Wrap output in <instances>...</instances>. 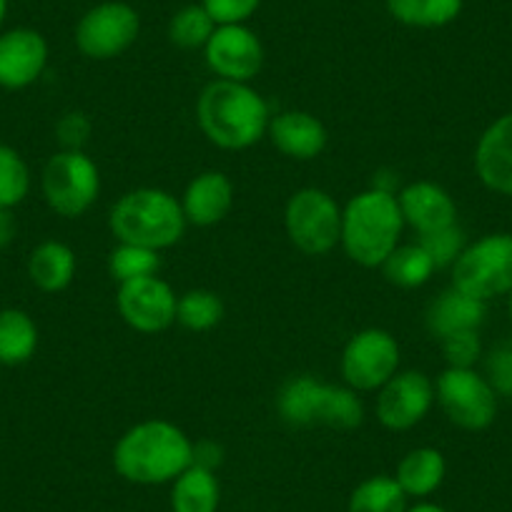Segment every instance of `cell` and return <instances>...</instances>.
<instances>
[{
	"label": "cell",
	"mask_w": 512,
	"mask_h": 512,
	"mask_svg": "<svg viewBox=\"0 0 512 512\" xmlns=\"http://www.w3.org/2000/svg\"><path fill=\"white\" fill-rule=\"evenodd\" d=\"M48 66V43L33 28L0 33V88L21 91L33 86Z\"/></svg>",
	"instance_id": "9a60e30c"
},
{
	"label": "cell",
	"mask_w": 512,
	"mask_h": 512,
	"mask_svg": "<svg viewBox=\"0 0 512 512\" xmlns=\"http://www.w3.org/2000/svg\"><path fill=\"white\" fill-rule=\"evenodd\" d=\"M482 322H485V304L457 292L455 287L442 292L427 309V329L437 342L450 334L480 329Z\"/></svg>",
	"instance_id": "ffe728a7"
},
{
	"label": "cell",
	"mask_w": 512,
	"mask_h": 512,
	"mask_svg": "<svg viewBox=\"0 0 512 512\" xmlns=\"http://www.w3.org/2000/svg\"><path fill=\"white\" fill-rule=\"evenodd\" d=\"M435 405V382L425 372H397L377 390V420L392 432H405L420 425Z\"/></svg>",
	"instance_id": "4fadbf2b"
},
{
	"label": "cell",
	"mask_w": 512,
	"mask_h": 512,
	"mask_svg": "<svg viewBox=\"0 0 512 512\" xmlns=\"http://www.w3.org/2000/svg\"><path fill=\"white\" fill-rule=\"evenodd\" d=\"M224 319V302L209 289H191L176 304V322L189 332H209Z\"/></svg>",
	"instance_id": "83f0119b"
},
{
	"label": "cell",
	"mask_w": 512,
	"mask_h": 512,
	"mask_svg": "<svg viewBox=\"0 0 512 512\" xmlns=\"http://www.w3.org/2000/svg\"><path fill=\"white\" fill-rule=\"evenodd\" d=\"M16 234L18 221L13 216V209H0V249H8L16 241Z\"/></svg>",
	"instance_id": "74e56055"
},
{
	"label": "cell",
	"mask_w": 512,
	"mask_h": 512,
	"mask_svg": "<svg viewBox=\"0 0 512 512\" xmlns=\"http://www.w3.org/2000/svg\"><path fill=\"white\" fill-rule=\"evenodd\" d=\"M56 136L66 151H83V144L91 136V121L83 113H66L56 123Z\"/></svg>",
	"instance_id": "d590c367"
},
{
	"label": "cell",
	"mask_w": 512,
	"mask_h": 512,
	"mask_svg": "<svg viewBox=\"0 0 512 512\" xmlns=\"http://www.w3.org/2000/svg\"><path fill=\"white\" fill-rule=\"evenodd\" d=\"M405 226L417 234H432L437 229L457 224V204L450 191L435 181H412L397 194Z\"/></svg>",
	"instance_id": "e0dca14e"
},
{
	"label": "cell",
	"mask_w": 512,
	"mask_h": 512,
	"mask_svg": "<svg viewBox=\"0 0 512 512\" xmlns=\"http://www.w3.org/2000/svg\"><path fill=\"white\" fill-rule=\"evenodd\" d=\"M234 206V184L221 171H204L194 176L181 196L186 224L216 226Z\"/></svg>",
	"instance_id": "d6986e66"
},
{
	"label": "cell",
	"mask_w": 512,
	"mask_h": 512,
	"mask_svg": "<svg viewBox=\"0 0 512 512\" xmlns=\"http://www.w3.org/2000/svg\"><path fill=\"white\" fill-rule=\"evenodd\" d=\"M46 204L63 219H78L101 194V171L83 151L61 149L46 161L41 174Z\"/></svg>",
	"instance_id": "52a82bcc"
},
{
	"label": "cell",
	"mask_w": 512,
	"mask_h": 512,
	"mask_svg": "<svg viewBox=\"0 0 512 512\" xmlns=\"http://www.w3.org/2000/svg\"><path fill=\"white\" fill-rule=\"evenodd\" d=\"M194 465V442L169 420H144L113 447V467L134 485H166Z\"/></svg>",
	"instance_id": "6da1fadb"
},
{
	"label": "cell",
	"mask_w": 512,
	"mask_h": 512,
	"mask_svg": "<svg viewBox=\"0 0 512 512\" xmlns=\"http://www.w3.org/2000/svg\"><path fill=\"white\" fill-rule=\"evenodd\" d=\"M475 174L487 189L512 199V111L495 118L477 139Z\"/></svg>",
	"instance_id": "2e32d148"
},
{
	"label": "cell",
	"mask_w": 512,
	"mask_h": 512,
	"mask_svg": "<svg viewBox=\"0 0 512 512\" xmlns=\"http://www.w3.org/2000/svg\"><path fill=\"white\" fill-rule=\"evenodd\" d=\"M465 0H387V11L397 23L410 28L450 26L462 13Z\"/></svg>",
	"instance_id": "484cf974"
},
{
	"label": "cell",
	"mask_w": 512,
	"mask_h": 512,
	"mask_svg": "<svg viewBox=\"0 0 512 512\" xmlns=\"http://www.w3.org/2000/svg\"><path fill=\"white\" fill-rule=\"evenodd\" d=\"M487 382L497 395L512 397V342L497 344L487 357Z\"/></svg>",
	"instance_id": "e575fe53"
},
{
	"label": "cell",
	"mask_w": 512,
	"mask_h": 512,
	"mask_svg": "<svg viewBox=\"0 0 512 512\" xmlns=\"http://www.w3.org/2000/svg\"><path fill=\"white\" fill-rule=\"evenodd\" d=\"M216 21L209 16L204 6H184L176 11L169 21V41L184 51H196L209 43L214 36Z\"/></svg>",
	"instance_id": "f1b7e54d"
},
{
	"label": "cell",
	"mask_w": 512,
	"mask_h": 512,
	"mask_svg": "<svg viewBox=\"0 0 512 512\" xmlns=\"http://www.w3.org/2000/svg\"><path fill=\"white\" fill-rule=\"evenodd\" d=\"M274 149L294 161H312L327 149V128L309 111H282L267 128Z\"/></svg>",
	"instance_id": "ac0fdd59"
},
{
	"label": "cell",
	"mask_w": 512,
	"mask_h": 512,
	"mask_svg": "<svg viewBox=\"0 0 512 512\" xmlns=\"http://www.w3.org/2000/svg\"><path fill=\"white\" fill-rule=\"evenodd\" d=\"M407 512H447L445 507L435 505V502H417V505L407 507Z\"/></svg>",
	"instance_id": "f35d334b"
},
{
	"label": "cell",
	"mask_w": 512,
	"mask_h": 512,
	"mask_svg": "<svg viewBox=\"0 0 512 512\" xmlns=\"http://www.w3.org/2000/svg\"><path fill=\"white\" fill-rule=\"evenodd\" d=\"M196 121L201 134L224 151H244L267 136V101L249 83L214 78L206 83L196 101Z\"/></svg>",
	"instance_id": "7a4b0ae2"
},
{
	"label": "cell",
	"mask_w": 512,
	"mask_h": 512,
	"mask_svg": "<svg viewBox=\"0 0 512 512\" xmlns=\"http://www.w3.org/2000/svg\"><path fill=\"white\" fill-rule=\"evenodd\" d=\"M206 66L221 81L249 83L264 66V46L244 23L216 26L214 36L204 46Z\"/></svg>",
	"instance_id": "5bb4252c"
},
{
	"label": "cell",
	"mask_w": 512,
	"mask_h": 512,
	"mask_svg": "<svg viewBox=\"0 0 512 512\" xmlns=\"http://www.w3.org/2000/svg\"><path fill=\"white\" fill-rule=\"evenodd\" d=\"M141 18L123 0H106L83 13L76 26V46L91 61H111L134 46Z\"/></svg>",
	"instance_id": "8fae6325"
},
{
	"label": "cell",
	"mask_w": 512,
	"mask_h": 512,
	"mask_svg": "<svg viewBox=\"0 0 512 512\" xmlns=\"http://www.w3.org/2000/svg\"><path fill=\"white\" fill-rule=\"evenodd\" d=\"M440 347L447 359V367H475L477 359L482 357L480 329L450 334V337L440 339Z\"/></svg>",
	"instance_id": "d6a6232c"
},
{
	"label": "cell",
	"mask_w": 512,
	"mask_h": 512,
	"mask_svg": "<svg viewBox=\"0 0 512 512\" xmlns=\"http://www.w3.org/2000/svg\"><path fill=\"white\" fill-rule=\"evenodd\" d=\"M284 229L294 249L307 256H324L342 241V206L317 186L299 189L287 201Z\"/></svg>",
	"instance_id": "ba28073f"
},
{
	"label": "cell",
	"mask_w": 512,
	"mask_h": 512,
	"mask_svg": "<svg viewBox=\"0 0 512 512\" xmlns=\"http://www.w3.org/2000/svg\"><path fill=\"white\" fill-rule=\"evenodd\" d=\"M221 502V487L214 470L189 465L171 482V510L174 512H216Z\"/></svg>",
	"instance_id": "603a6c76"
},
{
	"label": "cell",
	"mask_w": 512,
	"mask_h": 512,
	"mask_svg": "<svg viewBox=\"0 0 512 512\" xmlns=\"http://www.w3.org/2000/svg\"><path fill=\"white\" fill-rule=\"evenodd\" d=\"M161 259L159 251L144 249V246L136 244H123L118 241L113 246V251L108 254V274H111L113 282H134V279L151 277V274L159 272Z\"/></svg>",
	"instance_id": "f546056e"
},
{
	"label": "cell",
	"mask_w": 512,
	"mask_h": 512,
	"mask_svg": "<svg viewBox=\"0 0 512 512\" xmlns=\"http://www.w3.org/2000/svg\"><path fill=\"white\" fill-rule=\"evenodd\" d=\"M387 277V282L395 284V287L402 289H417L422 284H427L432 279V274L437 272L435 262L430 259L425 249L417 244H400L395 251H392L384 264L379 267Z\"/></svg>",
	"instance_id": "d4e9b609"
},
{
	"label": "cell",
	"mask_w": 512,
	"mask_h": 512,
	"mask_svg": "<svg viewBox=\"0 0 512 512\" xmlns=\"http://www.w3.org/2000/svg\"><path fill=\"white\" fill-rule=\"evenodd\" d=\"M507 309H510V322H512V292L507 294Z\"/></svg>",
	"instance_id": "60d3db41"
},
{
	"label": "cell",
	"mask_w": 512,
	"mask_h": 512,
	"mask_svg": "<svg viewBox=\"0 0 512 512\" xmlns=\"http://www.w3.org/2000/svg\"><path fill=\"white\" fill-rule=\"evenodd\" d=\"M407 500L395 477L374 475L359 482L347 502V512H407Z\"/></svg>",
	"instance_id": "4316f807"
},
{
	"label": "cell",
	"mask_w": 512,
	"mask_h": 512,
	"mask_svg": "<svg viewBox=\"0 0 512 512\" xmlns=\"http://www.w3.org/2000/svg\"><path fill=\"white\" fill-rule=\"evenodd\" d=\"M420 246L430 254V259L435 262L437 269L442 267H452L455 264L457 256L462 254L465 249V234L457 224L445 226V229H437L432 234H422L420 236Z\"/></svg>",
	"instance_id": "1f68e13d"
},
{
	"label": "cell",
	"mask_w": 512,
	"mask_h": 512,
	"mask_svg": "<svg viewBox=\"0 0 512 512\" xmlns=\"http://www.w3.org/2000/svg\"><path fill=\"white\" fill-rule=\"evenodd\" d=\"M31 191V169L13 146L0 144V209H16Z\"/></svg>",
	"instance_id": "4dcf8cb0"
},
{
	"label": "cell",
	"mask_w": 512,
	"mask_h": 512,
	"mask_svg": "<svg viewBox=\"0 0 512 512\" xmlns=\"http://www.w3.org/2000/svg\"><path fill=\"white\" fill-rule=\"evenodd\" d=\"M113 236L123 244L164 251L179 244L186 231V216L174 194L154 186L126 191L108 214Z\"/></svg>",
	"instance_id": "277c9868"
},
{
	"label": "cell",
	"mask_w": 512,
	"mask_h": 512,
	"mask_svg": "<svg viewBox=\"0 0 512 512\" xmlns=\"http://www.w3.org/2000/svg\"><path fill=\"white\" fill-rule=\"evenodd\" d=\"M400 359L397 339L387 329L369 327L344 344L339 369L354 392H377L400 372Z\"/></svg>",
	"instance_id": "30bf717a"
},
{
	"label": "cell",
	"mask_w": 512,
	"mask_h": 512,
	"mask_svg": "<svg viewBox=\"0 0 512 512\" xmlns=\"http://www.w3.org/2000/svg\"><path fill=\"white\" fill-rule=\"evenodd\" d=\"M452 287L487 304L512 292V234H487L452 264Z\"/></svg>",
	"instance_id": "8992f818"
},
{
	"label": "cell",
	"mask_w": 512,
	"mask_h": 512,
	"mask_svg": "<svg viewBox=\"0 0 512 512\" xmlns=\"http://www.w3.org/2000/svg\"><path fill=\"white\" fill-rule=\"evenodd\" d=\"M405 219L397 194L372 186L359 191L342 209V241L347 256L364 269L382 267L384 259L400 246Z\"/></svg>",
	"instance_id": "3957f363"
},
{
	"label": "cell",
	"mask_w": 512,
	"mask_h": 512,
	"mask_svg": "<svg viewBox=\"0 0 512 512\" xmlns=\"http://www.w3.org/2000/svg\"><path fill=\"white\" fill-rule=\"evenodd\" d=\"M435 402L467 432L487 430L497 417V392L475 367H447L435 382Z\"/></svg>",
	"instance_id": "9c48e42d"
},
{
	"label": "cell",
	"mask_w": 512,
	"mask_h": 512,
	"mask_svg": "<svg viewBox=\"0 0 512 512\" xmlns=\"http://www.w3.org/2000/svg\"><path fill=\"white\" fill-rule=\"evenodd\" d=\"M176 304H179V297L171 284L156 274L118 284V314L128 327L141 334H156L169 329L176 322Z\"/></svg>",
	"instance_id": "7c38bea8"
},
{
	"label": "cell",
	"mask_w": 512,
	"mask_h": 512,
	"mask_svg": "<svg viewBox=\"0 0 512 512\" xmlns=\"http://www.w3.org/2000/svg\"><path fill=\"white\" fill-rule=\"evenodd\" d=\"M221 462V447H216L214 442H194V465L206 467V470H214Z\"/></svg>",
	"instance_id": "8d00e7d4"
},
{
	"label": "cell",
	"mask_w": 512,
	"mask_h": 512,
	"mask_svg": "<svg viewBox=\"0 0 512 512\" xmlns=\"http://www.w3.org/2000/svg\"><path fill=\"white\" fill-rule=\"evenodd\" d=\"M38 349V327L23 309H0V364L18 367L26 364Z\"/></svg>",
	"instance_id": "cb8c5ba5"
},
{
	"label": "cell",
	"mask_w": 512,
	"mask_h": 512,
	"mask_svg": "<svg viewBox=\"0 0 512 512\" xmlns=\"http://www.w3.org/2000/svg\"><path fill=\"white\" fill-rule=\"evenodd\" d=\"M6 16H8V0H0V26H3Z\"/></svg>",
	"instance_id": "ab89813d"
},
{
	"label": "cell",
	"mask_w": 512,
	"mask_h": 512,
	"mask_svg": "<svg viewBox=\"0 0 512 512\" xmlns=\"http://www.w3.org/2000/svg\"><path fill=\"white\" fill-rule=\"evenodd\" d=\"M277 410L284 422L297 427H337L354 430L362 425L364 407L357 392L347 384H329L309 374L289 379L277 397Z\"/></svg>",
	"instance_id": "5b68a950"
},
{
	"label": "cell",
	"mask_w": 512,
	"mask_h": 512,
	"mask_svg": "<svg viewBox=\"0 0 512 512\" xmlns=\"http://www.w3.org/2000/svg\"><path fill=\"white\" fill-rule=\"evenodd\" d=\"M445 475V455L440 450H435V447H417V450H410L402 457L400 465H397L395 480L405 490L407 497L425 500L432 492L440 490V485L445 482Z\"/></svg>",
	"instance_id": "7402d4cb"
},
{
	"label": "cell",
	"mask_w": 512,
	"mask_h": 512,
	"mask_svg": "<svg viewBox=\"0 0 512 512\" xmlns=\"http://www.w3.org/2000/svg\"><path fill=\"white\" fill-rule=\"evenodd\" d=\"M201 6L209 11L216 26H236L249 21L259 11L262 0H201Z\"/></svg>",
	"instance_id": "836d02e7"
},
{
	"label": "cell",
	"mask_w": 512,
	"mask_h": 512,
	"mask_svg": "<svg viewBox=\"0 0 512 512\" xmlns=\"http://www.w3.org/2000/svg\"><path fill=\"white\" fill-rule=\"evenodd\" d=\"M28 277L41 292H63L76 277V251L63 241H41L28 256Z\"/></svg>",
	"instance_id": "44dd1931"
}]
</instances>
